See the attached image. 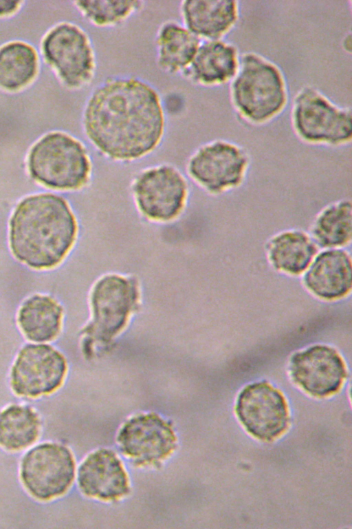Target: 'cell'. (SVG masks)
Wrapping results in <instances>:
<instances>
[{"instance_id": "cell-23", "label": "cell", "mask_w": 352, "mask_h": 529, "mask_svg": "<svg viewBox=\"0 0 352 529\" xmlns=\"http://www.w3.org/2000/svg\"><path fill=\"white\" fill-rule=\"evenodd\" d=\"M41 421L27 405L11 404L0 412V446L10 451L23 450L38 439Z\"/></svg>"}, {"instance_id": "cell-7", "label": "cell", "mask_w": 352, "mask_h": 529, "mask_svg": "<svg viewBox=\"0 0 352 529\" xmlns=\"http://www.w3.org/2000/svg\"><path fill=\"white\" fill-rule=\"evenodd\" d=\"M43 50L67 88L80 90L94 81L96 52L89 33L80 25L72 22L58 24L45 39Z\"/></svg>"}, {"instance_id": "cell-22", "label": "cell", "mask_w": 352, "mask_h": 529, "mask_svg": "<svg viewBox=\"0 0 352 529\" xmlns=\"http://www.w3.org/2000/svg\"><path fill=\"white\" fill-rule=\"evenodd\" d=\"M308 232L319 249H345L352 239V203L350 199L333 201L314 217Z\"/></svg>"}, {"instance_id": "cell-4", "label": "cell", "mask_w": 352, "mask_h": 529, "mask_svg": "<svg viewBox=\"0 0 352 529\" xmlns=\"http://www.w3.org/2000/svg\"><path fill=\"white\" fill-rule=\"evenodd\" d=\"M294 133L311 145L340 147L352 139V114L314 85H305L294 95L291 107Z\"/></svg>"}, {"instance_id": "cell-19", "label": "cell", "mask_w": 352, "mask_h": 529, "mask_svg": "<svg viewBox=\"0 0 352 529\" xmlns=\"http://www.w3.org/2000/svg\"><path fill=\"white\" fill-rule=\"evenodd\" d=\"M319 249L308 231L299 228L278 231L270 236L265 245L271 266L290 276L304 273Z\"/></svg>"}, {"instance_id": "cell-9", "label": "cell", "mask_w": 352, "mask_h": 529, "mask_svg": "<svg viewBox=\"0 0 352 529\" xmlns=\"http://www.w3.org/2000/svg\"><path fill=\"white\" fill-rule=\"evenodd\" d=\"M67 369L63 354L47 343L30 342L16 353L10 384L18 396L35 398L50 394L63 384Z\"/></svg>"}, {"instance_id": "cell-2", "label": "cell", "mask_w": 352, "mask_h": 529, "mask_svg": "<svg viewBox=\"0 0 352 529\" xmlns=\"http://www.w3.org/2000/svg\"><path fill=\"white\" fill-rule=\"evenodd\" d=\"M77 234V221L68 203L51 194L24 198L10 221L13 256L34 269L59 264L72 248Z\"/></svg>"}, {"instance_id": "cell-24", "label": "cell", "mask_w": 352, "mask_h": 529, "mask_svg": "<svg viewBox=\"0 0 352 529\" xmlns=\"http://www.w3.org/2000/svg\"><path fill=\"white\" fill-rule=\"evenodd\" d=\"M74 6L82 17L97 28L120 26L141 12L143 1L89 0L76 1Z\"/></svg>"}, {"instance_id": "cell-21", "label": "cell", "mask_w": 352, "mask_h": 529, "mask_svg": "<svg viewBox=\"0 0 352 529\" xmlns=\"http://www.w3.org/2000/svg\"><path fill=\"white\" fill-rule=\"evenodd\" d=\"M63 309L53 297L34 293L25 298L16 311V326L30 342L47 343L59 335Z\"/></svg>"}, {"instance_id": "cell-6", "label": "cell", "mask_w": 352, "mask_h": 529, "mask_svg": "<svg viewBox=\"0 0 352 529\" xmlns=\"http://www.w3.org/2000/svg\"><path fill=\"white\" fill-rule=\"evenodd\" d=\"M250 166V156L243 146L216 138L195 150L188 160L187 172L206 193L219 196L243 186Z\"/></svg>"}, {"instance_id": "cell-26", "label": "cell", "mask_w": 352, "mask_h": 529, "mask_svg": "<svg viewBox=\"0 0 352 529\" xmlns=\"http://www.w3.org/2000/svg\"><path fill=\"white\" fill-rule=\"evenodd\" d=\"M18 2L10 1H0V14H7L12 12L16 8Z\"/></svg>"}, {"instance_id": "cell-14", "label": "cell", "mask_w": 352, "mask_h": 529, "mask_svg": "<svg viewBox=\"0 0 352 529\" xmlns=\"http://www.w3.org/2000/svg\"><path fill=\"white\" fill-rule=\"evenodd\" d=\"M137 292V282L132 278L107 274L96 282L91 296L92 325L103 339L113 336L125 324Z\"/></svg>"}, {"instance_id": "cell-11", "label": "cell", "mask_w": 352, "mask_h": 529, "mask_svg": "<svg viewBox=\"0 0 352 529\" xmlns=\"http://www.w3.org/2000/svg\"><path fill=\"white\" fill-rule=\"evenodd\" d=\"M117 442L122 454L136 466H156L177 447L172 426L155 413L140 414L127 420L118 432Z\"/></svg>"}, {"instance_id": "cell-3", "label": "cell", "mask_w": 352, "mask_h": 529, "mask_svg": "<svg viewBox=\"0 0 352 529\" xmlns=\"http://www.w3.org/2000/svg\"><path fill=\"white\" fill-rule=\"evenodd\" d=\"M230 97L232 107L244 121L254 126L267 124L280 115L288 104L285 74L264 55L243 52L230 83Z\"/></svg>"}, {"instance_id": "cell-15", "label": "cell", "mask_w": 352, "mask_h": 529, "mask_svg": "<svg viewBox=\"0 0 352 529\" xmlns=\"http://www.w3.org/2000/svg\"><path fill=\"white\" fill-rule=\"evenodd\" d=\"M77 479L85 495L105 501L118 500L130 490L122 461L109 449H99L89 454L78 468Z\"/></svg>"}, {"instance_id": "cell-5", "label": "cell", "mask_w": 352, "mask_h": 529, "mask_svg": "<svg viewBox=\"0 0 352 529\" xmlns=\"http://www.w3.org/2000/svg\"><path fill=\"white\" fill-rule=\"evenodd\" d=\"M28 169L33 178L50 188L77 189L89 181L91 163L85 145L65 132H52L32 148Z\"/></svg>"}, {"instance_id": "cell-10", "label": "cell", "mask_w": 352, "mask_h": 529, "mask_svg": "<svg viewBox=\"0 0 352 529\" xmlns=\"http://www.w3.org/2000/svg\"><path fill=\"white\" fill-rule=\"evenodd\" d=\"M135 202L148 220L165 222L177 218L185 208L188 186L174 167L162 165L142 172L132 185Z\"/></svg>"}, {"instance_id": "cell-8", "label": "cell", "mask_w": 352, "mask_h": 529, "mask_svg": "<svg viewBox=\"0 0 352 529\" xmlns=\"http://www.w3.org/2000/svg\"><path fill=\"white\" fill-rule=\"evenodd\" d=\"M75 477V461L70 450L54 442L39 444L23 457L20 477L35 499L47 501L65 494Z\"/></svg>"}, {"instance_id": "cell-16", "label": "cell", "mask_w": 352, "mask_h": 529, "mask_svg": "<svg viewBox=\"0 0 352 529\" xmlns=\"http://www.w3.org/2000/svg\"><path fill=\"white\" fill-rule=\"evenodd\" d=\"M240 56L237 47L224 39L201 41L182 77L197 86L223 85L230 83L236 74Z\"/></svg>"}, {"instance_id": "cell-13", "label": "cell", "mask_w": 352, "mask_h": 529, "mask_svg": "<svg viewBox=\"0 0 352 529\" xmlns=\"http://www.w3.org/2000/svg\"><path fill=\"white\" fill-rule=\"evenodd\" d=\"M291 376L312 396L324 397L338 392L346 377L344 362L333 348L311 346L294 354L289 362Z\"/></svg>"}, {"instance_id": "cell-25", "label": "cell", "mask_w": 352, "mask_h": 529, "mask_svg": "<svg viewBox=\"0 0 352 529\" xmlns=\"http://www.w3.org/2000/svg\"><path fill=\"white\" fill-rule=\"evenodd\" d=\"M36 58L28 45L14 43L0 50V86L14 90L27 84L36 72Z\"/></svg>"}, {"instance_id": "cell-12", "label": "cell", "mask_w": 352, "mask_h": 529, "mask_svg": "<svg viewBox=\"0 0 352 529\" xmlns=\"http://www.w3.org/2000/svg\"><path fill=\"white\" fill-rule=\"evenodd\" d=\"M235 411L245 429L263 441L272 442L288 427L286 400L265 381L246 386L239 395Z\"/></svg>"}, {"instance_id": "cell-17", "label": "cell", "mask_w": 352, "mask_h": 529, "mask_svg": "<svg viewBox=\"0 0 352 529\" xmlns=\"http://www.w3.org/2000/svg\"><path fill=\"white\" fill-rule=\"evenodd\" d=\"M180 21L201 41L222 39L236 26L238 1L184 0L179 3Z\"/></svg>"}, {"instance_id": "cell-18", "label": "cell", "mask_w": 352, "mask_h": 529, "mask_svg": "<svg viewBox=\"0 0 352 529\" xmlns=\"http://www.w3.org/2000/svg\"><path fill=\"white\" fill-rule=\"evenodd\" d=\"M351 254L345 249H322L304 273L303 282L322 299H340L351 291Z\"/></svg>"}, {"instance_id": "cell-1", "label": "cell", "mask_w": 352, "mask_h": 529, "mask_svg": "<svg viewBox=\"0 0 352 529\" xmlns=\"http://www.w3.org/2000/svg\"><path fill=\"white\" fill-rule=\"evenodd\" d=\"M81 122L86 137L103 156L133 161L160 145L166 113L162 95L151 83L133 75H114L90 92Z\"/></svg>"}, {"instance_id": "cell-20", "label": "cell", "mask_w": 352, "mask_h": 529, "mask_svg": "<svg viewBox=\"0 0 352 529\" xmlns=\"http://www.w3.org/2000/svg\"><path fill=\"white\" fill-rule=\"evenodd\" d=\"M154 41L157 68L168 75L180 76L189 67L201 41L175 19L162 22Z\"/></svg>"}]
</instances>
